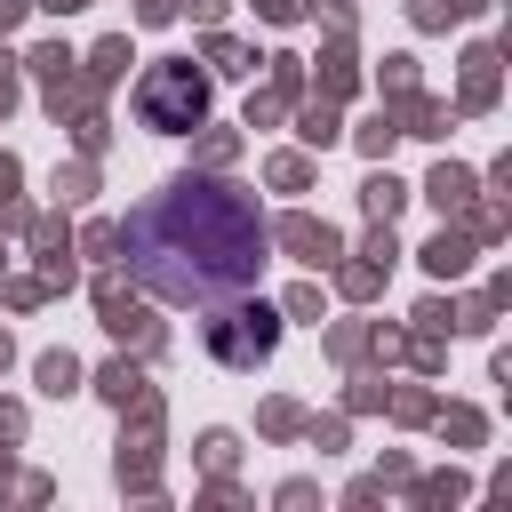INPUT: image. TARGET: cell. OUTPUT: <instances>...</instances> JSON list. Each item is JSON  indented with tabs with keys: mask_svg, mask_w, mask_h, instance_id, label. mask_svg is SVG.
Masks as SVG:
<instances>
[{
	"mask_svg": "<svg viewBox=\"0 0 512 512\" xmlns=\"http://www.w3.org/2000/svg\"><path fill=\"white\" fill-rule=\"evenodd\" d=\"M128 280L160 304H232L264 272V216L224 176H176L120 224Z\"/></svg>",
	"mask_w": 512,
	"mask_h": 512,
	"instance_id": "6da1fadb",
	"label": "cell"
},
{
	"mask_svg": "<svg viewBox=\"0 0 512 512\" xmlns=\"http://www.w3.org/2000/svg\"><path fill=\"white\" fill-rule=\"evenodd\" d=\"M136 112H144V128H192L208 112V80L192 64H152L136 80Z\"/></svg>",
	"mask_w": 512,
	"mask_h": 512,
	"instance_id": "7a4b0ae2",
	"label": "cell"
}]
</instances>
